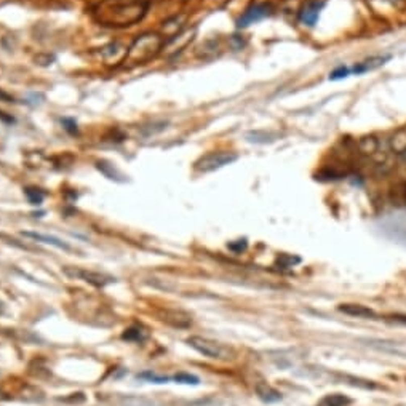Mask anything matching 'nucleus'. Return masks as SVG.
<instances>
[{"label": "nucleus", "mask_w": 406, "mask_h": 406, "mask_svg": "<svg viewBox=\"0 0 406 406\" xmlns=\"http://www.w3.org/2000/svg\"><path fill=\"white\" fill-rule=\"evenodd\" d=\"M147 0H102L93 16L101 26L130 27L139 23L147 13Z\"/></svg>", "instance_id": "f257e3e1"}, {"label": "nucleus", "mask_w": 406, "mask_h": 406, "mask_svg": "<svg viewBox=\"0 0 406 406\" xmlns=\"http://www.w3.org/2000/svg\"><path fill=\"white\" fill-rule=\"evenodd\" d=\"M165 45V39L157 32H146L135 39V42L128 46L125 63L131 66L147 64L157 58Z\"/></svg>", "instance_id": "f03ea898"}, {"label": "nucleus", "mask_w": 406, "mask_h": 406, "mask_svg": "<svg viewBox=\"0 0 406 406\" xmlns=\"http://www.w3.org/2000/svg\"><path fill=\"white\" fill-rule=\"evenodd\" d=\"M187 344L198 354H202L203 357L214 358V360H227V358H230V351L227 347L208 337L191 336L187 339Z\"/></svg>", "instance_id": "7ed1b4c3"}, {"label": "nucleus", "mask_w": 406, "mask_h": 406, "mask_svg": "<svg viewBox=\"0 0 406 406\" xmlns=\"http://www.w3.org/2000/svg\"><path fill=\"white\" fill-rule=\"evenodd\" d=\"M239 158L235 152H225V150H218V152H210L200 157L195 162V169L198 173H211L219 169L225 165L234 163Z\"/></svg>", "instance_id": "20e7f679"}, {"label": "nucleus", "mask_w": 406, "mask_h": 406, "mask_svg": "<svg viewBox=\"0 0 406 406\" xmlns=\"http://www.w3.org/2000/svg\"><path fill=\"white\" fill-rule=\"evenodd\" d=\"M64 272L68 273L69 277L72 278H80L83 281L90 283V285L96 286V288H104L106 285L114 280L109 275H104V273L99 272H93V270H85V269H75V267H64Z\"/></svg>", "instance_id": "39448f33"}, {"label": "nucleus", "mask_w": 406, "mask_h": 406, "mask_svg": "<svg viewBox=\"0 0 406 406\" xmlns=\"http://www.w3.org/2000/svg\"><path fill=\"white\" fill-rule=\"evenodd\" d=\"M323 7H325V2H322V0H306L299 10V21L309 27L315 26Z\"/></svg>", "instance_id": "423d86ee"}, {"label": "nucleus", "mask_w": 406, "mask_h": 406, "mask_svg": "<svg viewBox=\"0 0 406 406\" xmlns=\"http://www.w3.org/2000/svg\"><path fill=\"white\" fill-rule=\"evenodd\" d=\"M269 15H270V7L267 4H256V5L250 7L248 10L240 16V20L237 21V26L247 27L253 23H258V21L264 20V18L269 16Z\"/></svg>", "instance_id": "0eeeda50"}, {"label": "nucleus", "mask_w": 406, "mask_h": 406, "mask_svg": "<svg viewBox=\"0 0 406 406\" xmlns=\"http://www.w3.org/2000/svg\"><path fill=\"white\" fill-rule=\"evenodd\" d=\"M339 312H342L344 315L354 317V318H374L376 312L373 309L363 304H355V302H345L337 307Z\"/></svg>", "instance_id": "6e6552de"}, {"label": "nucleus", "mask_w": 406, "mask_h": 406, "mask_svg": "<svg viewBox=\"0 0 406 406\" xmlns=\"http://www.w3.org/2000/svg\"><path fill=\"white\" fill-rule=\"evenodd\" d=\"M160 318L175 328H189L192 325V317L183 312V310H165L160 315Z\"/></svg>", "instance_id": "1a4fd4ad"}, {"label": "nucleus", "mask_w": 406, "mask_h": 406, "mask_svg": "<svg viewBox=\"0 0 406 406\" xmlns=\"http://www.w3.org/2000/svg\"><path fill=\"white\" fill-rule=\"evenodd\" d=\"M254 392H256L258 398L264 403H277L281 400V393L264 381H258L254 384Z\"/></svg>", "instance_id": "9d476101"}, {"label": "nucleus", "mask_w": 406, "mask_h": 406, "mask_svg": "<svg viewBox=\"0 0 406 406\" xmlns=\"http://www.w3.org/2000/svg\"><path fill=\"white\" fill-rule=\"evenodd\" d=\"M389 147L395 155L406 154V125L393 131V135L389 139Z\"/></svg>", "instance_id": "9b49d317"}, {"label": "nucleus", "mask_w": 406, "mask_h": 406, "mask_svg": "<svg viewBox=\"0 0 406 406\" xmlns=\"http://www.w3.org/2000/svg\"><path fill=\"white\" fill-rule=\"evenodd\" d=\"M357 149L358 152L365 157H373L377 150H379V139L373 135H368V136H363L357 141Z\"/></svg>", "instance_id": "f8f14e48"}, {"label": "nucleus", "mask_w": 406, "mask_h": 406, "mask_svg": "<svg viewBox=\"0 0 406 406\" xmlns=\"http://www.w3.org/2000/svg\"><path fill=\"white\" fill-rule=\"evenodd\" d=\"M389 60H390V56H374V58H370L363 63L355 64L351 71H352V74L360 75V74H365L368 71H373L376 68H381V66L385 64V61H389Z\"/></svg>", "instance_id": "ddd939ff"}, {"label": "nucleus", "mask_w": 406, "mask_h": 406, "mask_svg": "<svg viewBox=\"0 0 406 406\" xmlns=\"http://www.w3.org/2000/svg\"><path fill=\"white\" fill-rule=\"evenodd\" d=\"M24 237H29L35 242H43V243H48V245H53V247L60 248V250H64V251H71L72 248L69 247L68 243H64L63 240L53 237V235H45V234H37V232H23Z\"/></svg>", "instance_id": "4468645a"}, {"label": "nucleus", "mask_w": 406, "mask_h": 406, "mask_svg": "<svg viewBox=\"0 0 406 406\" xmlns=\"http://www.w3.org/2000/svg\"><path fill=\"white\" fill-rule=\"evenodd\" d=\"M352 403V398H349L344 393H329L325 395L322 400L317 403V406H349Z\"/></svg>", "instance_id": "2eb2a0df"}, {"label": "nucleus", "mask_w": 406, "mask_h": 406, "mask_svg": "<svg viewBox=\"0 0 406 406\" xmlns=\"http://www.w3.org/2000/svg\"><path fill=\"white\" fill-rule=\"evenodd\" d=\"M144 337V331L141 326H130L125 329V333L122 334V339L128 342H136V341H143Z\"/></svg>", "instance_id": "dca6fc26"}, {"label": "nucleus", "mask_w": 406, "mask_h": 406, "mask_svg": "<svg viewBox=\"0 0 406 406\" xmlns=\"http://www.w3.org/2000/svg\"><path fill=\"white\" fill-rule=\"evenodd\" d=\"M24 194L27 197V200H29L31 205H42L43 202V198H45V194L40 191V189H37V187H26L24 189Z\"/></svg>", "instance_id": "f3484780"}, {"label": "nucleus", "mask_w": 406, "mask_h": 406, "mask_svg": "<svg viewBox=\"0 0 406 406\" xmlns=\"http://www.w3.org/2000/svg\"><path fill=\"white\" fill-rule=\"evenodd\" d=\"M392 198L396 205H406V181L396 184L392 189Z\"/></svg>", "instance_id": "a211bd4d"}, {"label": "nucleus", "mask_w": 406, "mask_h": 406, "mask_svg": "<svg viewBox=\"0 0 406 406\" xmlns=\"http://www.w3.org/2000/svg\"><path fill=\"white\" fill-rule=\"evenodd\" d=\"M248 141H251V143H270V141H273V135L270 133H266V131H251V133L247 135Z\"/></svg>", "instance_id": "6ab92c4d"}, {"label": "nucleus", "mask_w": 406, "mask_h": 406, "mask_svg": "<svg viewBox=\"0 0 406 406\" xmlns=\"http://www.w3.org/2000/svg\"><path fill=\"white\" fill-rule=\"evenodd\" d=\"M96 166H98L99 171L104 173L109 179H117V181H119L120 173H117V169L114 168V165H109V163H106V162H98Z\"/></svg>", "instance_id": "aec40b11"}, {"label": "nucleus", "mask_w": 406, "mask_h": 406, "mask_svg": "<svg viewBox=\"0 0 406 406\" xmlns=\"http://www.w3.org/2000/svg\"><path fill=\"white\" fill-rule=\"evenodd\" d=\"M138 377H141V379H147L150 382H155V384H165L168 382L171 377H165V376H157L154 373H141L138 374Z\"/></svg>", "instance_id": "412c9836"}, {"label": "nucleus", "mask_w": 406, "mask_h": 406, "mask_svg": "<svg viewBox=\"0 0 406 406\" xmlns=\"http://www.w3.org/2000/svg\"><path fill=\"white\" fill-rule=\"evenodd\" d=\"M352 74V71L345 68V66H341V68H337L334 69L331 74H329V80H341V79H345L349 77V75Z\"/></svg>", "instance_id": "4be33fe9"}, {"label": "nucleus", "mask_w": 406, "mask_h": 406, "mask_svg": "<svg viewBox=\"0 0 406 406\" xmlns=\"http://www.w3.org/2000/svg\"><path fill=\"white\" fill-rule=\"evenodd\" d=\"M173 381L179 382V384H198V377L197 376H192V374H186V373H181V374H176L173 377Z\"/></svg>", "instance_id": "5701e85b"}, {"label": "nucleus", "mask_w": 406, "mask_h": 406, "mask_svg": "<svg viewBox=\"0 0 406 406\" xmlns=\"http://www.w3.org/2000/svg\"><path fill=\"white\" fill-rule=\"evenodd\" d=\"M51 61H53V56H50V54H39L35 58V63L37 64H40V66H48V64H51Z\"/></svg>", "instance_id": "b1692460"}, {"label": "nucleus", "mask_w": 406, "mask_h": 406, "mask_svg": "<svg viewBox=\"0 0 406 406\" xmlns=\"http://www.w3.org/2000/svg\"><path fill=\"white\" fill-rule=\"evenodd\" d=\"M63 124H64V125H68V127H66V130L71 131V133H75V131H77V125H75L72 120L64 119V120H63Z\"/></svg>", "instance_id": "393cba45"}, {"label": "nucleus", "mask_w": 406, "mask_h": 406, "mask_svg": "<svg viewBox=\"0 0 406 406\" xmlns=\"http://www.w3.org/2000/svg\"><path fill=\"white\" fill-rule=\"evenodd\" d=\"M0 99H2L4 102H13V98L10 96V94H7L4 91H0Z\"/></svg>", "instance_id": "a878e982"}, {"label": "nucleus", "mask_w": 406, "mask_h": 406, "mask_svg": "<svg viewBox=\"0 0 406 406\" xmlns=\"http://www.w3.org/2000/svg\"><path fill=\"white\" fill-rule=\"evenodd\" d=\"M393 320H396V322H403V323H406V317H401V315H395Z\"/></svg>", "instance_id": "bb28decb"}]
</instances>
